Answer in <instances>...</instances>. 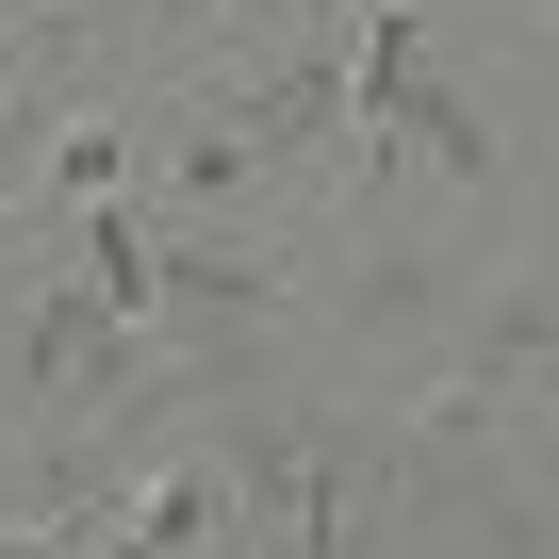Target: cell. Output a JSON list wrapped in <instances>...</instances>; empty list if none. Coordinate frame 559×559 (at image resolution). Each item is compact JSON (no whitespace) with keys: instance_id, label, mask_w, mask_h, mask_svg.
Returning a JSON list of instances; mask_svg holds the SVG:
<instances>
[{"instance_id":"cell-1","label":"cell","mask_w":559,"mask_h":559,"mask_svg":"<svg viewBox=\"0 0 559 559\" xmlns=\"http://www.w3.org/2000/svg\"><path fill=\"white\" fill-rule=\"evenodd\" d=\"M428 17L412 0H362V34H346V165H477V116L461 99H428V50H412Z\"/></svg>"}]
</instances>
